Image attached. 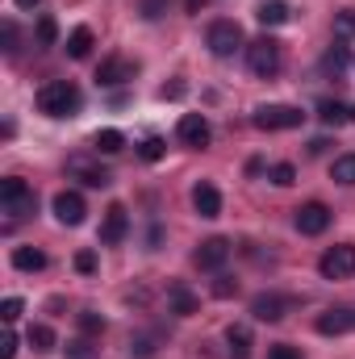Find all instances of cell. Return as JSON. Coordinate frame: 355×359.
Listing matches in <instances>:
<instances>
[{
  "label": "cell",
  "instance_id": "4316f807",
  "mask_svg": "<svg viewBox=\"0 0 355 359\" xmlns=\"http://www.w3.org/2000/svg\"><path fill=\"white\" fill-rule=\"evenodd\" d=\"M138 155H142V159H147V163H159V159H163V155H168V142H163V138H155V134H151V138H147V142H142V147H138Z\"/></svg>",
  "mask_w": 355,
  "mask_h": 359
},
{
  "label": "cell",
  "instance_id": "ab89813d",
  "mask_svg": "<svg viewBox=\"0 0 355 359\" xmlns=\"http://www.w3.org/2000/svg\"><path fill=\"white\" fill-rule=\"evenodd\" d=\"M13 355H17V334L4 330V339H0V359H13Z\"/></svg>",
  "mask_w": 355,
  "mask_h": 359
},
{
  "label": "cell",
  "instance_id": "484cf974",
  "mask_svg": "<svg viewBox=\"0 0 355 359\" xmlns=\"http://www.w3.org/2000/svg\"><path fill=\"white\" fill-rule=\"evenodd\" d=\"M322 67H326V72H335V76H339V72H343V67H347V46H343V42H335V46H330V50H326V55H322Z\"/></svg>",
  "mask_w": 355,
  "mask_h": 359
},
{
  "label": "cell",
  "instance_id": "ac0fdd59",
  "mask_svg": "<svg viewBox=\"0 0 355 359\" xmlns=\"http://www.w3.org/2000/svg\"><path fill=\"white\" fill-rule=\"evenodd\" d=\"M226 343H230V359H251V347H255V339H251V326H230L226 330Z\"/></svg>",
  "mask_w": 355,
  "mask_h": 359
},
{
  "label": "cell",
  "instance_id": "b9f144b4",
  "mask_svg": "<svg viewBox=\"0 0 355 359\" xmlns=\"http://www.w3.org/2000/svg\"><path fill=\"white\" fill-rule=\"evenodd\" d=\"M326 147H330V142H326V138H314V142H309V155H322V151H326Z\"/></svg>",
  "mask_w": 355,
  "mask_h": 359
},
{
  "label": "cell",
  "instance_id": "74e56055",
  "mask_svg": "<svg viewBox=\"0 0 355 359\" xmlns=\"http://www.w3.org/2000/svg\"><path fill=\"white\" fill-rule=\"evenodd\" d=\"M184 92H188V84H184V80H172V84H163V88H159V100H180Z\"/></svg>",
  "mask_w": 355,
  "mask_h": 359
},
{
  "label": "cell",
  "instance_id": "8fae6325",
  "mask_svg": "<svg viewBox=\"0 0 355 359\" xmlns=\"http://www.w3.org/2000/svg\"><path fill=\"white\" fill-rule=\"evenodd\" d=\"M134 76H138V63H130V59H105L100 72H96V84L100 88H117V84H130Z\"/></svg>",
  "mask_w": 355,
  "mask_h": 359
},
{
  "label": "cell",
  "instance_id": "30bf717a",
  "mask_svg": "<svg viewBox=\"0 0 355 359\" xmlns=\"http://www.w3.org/2000/svg\"><path fill=\"white\" fill-rule=\"evenodd\" d=\"M176 134H180V142L184 147H209V138H213V130H209V121L201 117V113H184L180 117V126H176Z\"/></svg>",
  "mask_w": 355,
  "mask_h": 359
},
{
  "label": "cell",
  "instance_id": "277c9868",
  "mask_svg": "<svg viewBox=\"0 0 355 359\" xmlns=\"http://www.w3.org/2000/svg\"><path fill=\"white\" fill-rule=\"evenodd\" d=\"M205 42H209V50H213L217 59H230V55L243 46V25H239V21H213L209 34H205Z\"/></svg>",
  "mask_w": 355,
  "mask_h": 359
},
{
  "label": "cell",
  "instance_id": "ba28073f",
  "mask_svg": "<svg viewBox=\"0 0 355 359\" xmlns=\"http://www.w3.org/2000/svg\"><path fill=\"white\" fill-rule=\"evenodd\" d=\"M293 226H297L305 238H318V234H326V226H330V209H326L322 201H309V205H301V209H297Z\"/></svg>",
  "mask_w": 355,
  "mask_h": 359
},
{
  "label": "cell",
  "instance_id": "44dd1931",
  "mask_svg": "<svg viewBox=\"0 0 355 359\" xmlns=\"http://www.w3.org/2000/svg\"><path fill=\"white\" fill-rule=\"evenodd\" d=\"M126 147V134L121 130H96V138H92V151L96 155H117Z\"/></svg>",
  "mask_w": 355,
  "mask_h": 359
},
{
  "label": "cell",
  "instance_id": "8992f818",
  "mask_svg": "<svg viewBox=\"0 0 355 359\" xmlns=\"http://www.w3.org/2000/svg\"><path fill=\"white\" fill-rule=\"evenodd\" d=\"M318 271H322L326 280H347V276H355V243L330 247V251L318 259Z\"/></svg>",
  "mask_w": 355,
  "mask_h": 359
},
{
  "label": "cell",
  "instance_id": "5b68a950",
  "mask_svg": "<svg viewBox=\"0 0 355 359\" xmlns=\"http://www.w3.org/2000/svg\"><path fill=\"white\" fill-rule=\"evenodd\" d=\"M251 121H255L260 130H297V126L305 121V113L293 109V104H260Z\"/></svg>",
  "mask_w": 355,
  "mask_h": 359
},
{
  "label": "cell",
  "instance_id": "f35d334b",
  "mask_svg": "<svg viewBox=\"0 0 355 359\" xmlns=\"http://www.w3.org/2000/svg\"><path fill=\"white\" fill-rule=\"evenodd\" d=\"M267 359H301V347H288V343H276V347L267 351Z\"/></svg>",
  "mask_w": 355,
  "mask_h": 359
},
{
  "label": "cell",
  "instance_id": "8d00e7d4",
  "mask_svg": "<svg viewBox=\"0 0 355 359\" xmlns=\"http://www.w3.org/2000/svg\"><path fill=\"white\" fill-rule=\"evenodd\" d=\"M76 271L80 276H92L96 271V251H76Z\"/></svg>",
  "mask_w": 355,
  "mask_h": 359
},
{
  "label": "cell",
  "instance_id": "603a6c76",
  "mask_svg": "<svg viewBox=\"0 0 355 359\" xmlns=\"http://www.w3.org/2000/svg\"><path fill=\"white\" fill-rule=\"evenodd\" d=\"M318 117H322L326 126H343V121H351V109L339 104V100H322V104H318Z\"/></svg>",
  "mask_w": 355,
  "mask_h": 359
},
{
  "label": "cell",
  "instance_id": "60d3db41",
  "mask_svg": "<svg viewBox=\"0 0 355 359\" xmlns=\"http://www.w3.org/2000/svg\"><path fill=\"white\" fill-rule=\"evenodd\" d=\"M159 8H163V0H142V17H159Z\"/></svg>",
  "mask_w": 355,
  "mask_h": 359
},
{
  "label": "cell",
  "instance_id": "d590c367",
  "mask_svg": "<svg viewBox=\"0 0 355 359\" xmlns=\"http://www.w3.org/2000/svg\"><path fill=\"white\" fill-rule=\"evenodd\" d=\"M234 292H239V280H230V276H217V280H213V297L226 301V297H234Z\"/></svg>",
  "mask_w": 355,
  "mask_h": 359
},
{
  "label": "cell",
  "instance_id": "9c48e42d",
  "mask_svg": "<svg viewBox=\"0 0 355 359\" xmlns=\"http://www.w3.org/2000/svg\"><path fill=\"white\" fill-rule=\"evenodd\" d=\"M126 234H130V213H126V205H109V209H105V222H100V243H105V247H117Z\"/></svg>",
  "mask_w": 355,
  "mask_h": 359
},
{
  "label": "cell",
  "instance_id": "ffe728a7",
  "mask_svg": "<svg viewBox=\"0 0 355 359\" xmlns=\"http://www.w3.org/2000/svg\"><path fill=\"white\" fill-rule=\"evenodd\" d=\"M13 268L17 271H42L46 268V255L38 247H13Z\"/></svg>",
  "mask_w": 355,
  "mask_h": 359
},
{
  "label": "cell",
  "instance_id": "1f68e13d",
  "mask_svg": "<svg viewBox=\"0 0 355 359\" xmlns=\"http://www.w3.org/2000/svg\"><path fill=\"white\" fill-rule=\"evenodd\" d=\"M335 34H339V38H355V8L335 13Z\"/></svg>",
  "mask_w": 355,
  "mask_h": 359
},
{
  "label": "cell",
  "instance_id": "7bdbcfd3",
  "mask_svg": "<svg viewBox=\"0 0 355 359\" xmlns=\"http://www.w3.org/2000/svg\"><path fill=\"white\" fill-rule=\"evenodd\" d=\"M42 0H17V8H38Z\"/></svg>",
  "mask_w": 355,
  "mask_h": 359
},
{
  "label": "cell",
  "instance_id": "9a60e30c",
  "mask_svg": "<svg viewBox=\"0 0 355 359\" xmlns=\"http://www.w3.org/2000/svg\"><path fill=\"white\" fill-rule=\"evenodd\" d=\"M284 313H288V301L276 297V292H260V297L251 301V318H255V322H280Z\"/></svg>",
  "mask_w": 355,
  "mask_h": 359
},
{
  "label": "cell",
  "instance_id": "4dcf8cb0",
  "mask_svg": "<svg viewBox=\"0 0 355 359\" xmlns=\"http://www.w3.org/2000/svg\"><path fill=\"white\" fill-rule=\"evenodd\" d=\"M55 38H59L55 17H38V46H55Z\"/></svg>",
  "mask_w": 355,
  "mask_h": 359
},
{
  "label": "cell",
  "instance_id": "7402d4cb",
  "mask_svg": "<svg viewBox=\"0 0 355 359\" xmlns=\"http://www.w3.org/2000/svg\"><path fill=\"white\" fill-rule=\"evenodd\" d=\"M255 17H260V25H284L288 21V4L284 0H264L255 8Z\"/></svg>",
  "mask_w": 355,
  "mask_h": 359
},
{
  "label": "cell",
  "instance_id": "52a82bcc",
  "mask_svg": "<svg viewBox=\"0 0 355 359\" xmlns=\"http://www.w3.org/2000/svg\"><path fill=\"white\" fill-rule=\"evenodd\" d=\"M230 251H234V243H230V238H205V243L196 247L192 264H196L201 271H222V268H226V259H230Z\"/></svg>",
  "mask_w": 355,
  "mask_h": 359
},
{
  "label": "cell",
  "instance_id": "e0dca14e",
  "mask_svg": "<svg viewBox=\"0 0 355 359\" xmlns=\"http://www.w3.org/2000/svg\"><path fill=\"white\" fill-rule=\"evenodd\" d=\"M192 209H196L201 217H209V222H213V217L222 213V192H217L213 184H205V180H201V184L192 188Z\"/></svg>",
  "mask_w": 355,
  "mask_h": 359
},
{
  "label": "cell",
  "instance_id": "f546056e",
  "mask_svg": "<svg viewBox=\"0 0 355 359\" xmlns=\"http://www.w3.org/2000/svg\"><path fill=\"white\" fill-rule=\"evenodd\" d=\"M130 355H134V359H155V339H151V334L130 339Z\"/></svg>",
  "mask_w": 355,
  "mask_h": 359
},
{
  "label": "cell",
  "instance_id": "3957f363",
  "mask_svg": "<svg viewBox=\"0 0 355 359\" xmlns=\"http://www.w3.org/2000/svg\"><path fill=\"white\" fill-rule=\"evenodd\" d=\"M280 63H284V55H280V42H276V38H255V42L247 46V67H251L255 76L272 80V76L280 72Z\"/></svg>",
  "mask_w": 355,
  "mask_h": 359
},
{
  "label": "cell",
  "instance_id": "d6986e66",
  "mask_svg": "<svg viewBox=\"0 0 355 359\" xmlns=\"http://www.w3.org/2000/svg\"><path fill=\"white\" fill-rule=\"evenodd\" d=\"M92 42H96V38H92L88 25H76V29L67 34V55H72V59H88V55H92Z\"/></svg>",
  "mask_w": 355,
  "mask_h": 359
},
{
  "label": "cell",
  "instance_id": "836d02e7",
  "mask_svg": "<svg viewBox=\"0 0 355 359\" xmlns=\"http://www.w3.org/2000/svg\"><path fill=\"white\" fill-rule=\"evenodd\" d=\"M21 309H25V301H21V297H4L0 318H4V322H17V318H21Z\"/></svg>",
  "mask_w": 355,
  "mask_h": 359
},
{
  "label": "cell",
  "instance_id": "6da1fadb",
  "mask_svg": "<svg viewBox=\"0 0 355 359\" xmlns=\"http://www.w3.org/2000/svg\"><path fill=\"white\" fill-rule=\"evenodd\" d=\"M38 109L46 117H76L80 113V88L72 80H46L38 88Z\"/></svg>",
  "mask_w": 355,
  "mask_h": 359
},
{
  "label": "cell",
  "instance_id": "4fadbf2b",
  "mask_svg": "<svg viewBox=\"0 0 355 359\" xmlns=\"http://www.w3.org/2000/svg\"><path fill=\"white\" fill-rule=\"evenodd\" d=\"M168 309H172L176 318H192V313L201 309V301H196V292H192L184 280H172V284H168Z\"/></svg>",
  "mask_w": 355,
  "mask_h": 359
},
{
  "label": "cell",
  "instance_id": "5bb4252c",
  "mask_svg": "<svg viewBox=\"0 0 355 359\" xmlns=\"http://www.w3.org/2000/svg\"><path fill=\"white\" fill-rule=\"evenodd\" d=\"M318 334H347V330H355V309H326V313H318Z\"/></svg>",
  "mask_w": 355,
  "mask_h": 359
},
{
  "label": "cell",
  "instance_id": "cb8c5ba5",
  "mask_svg": "<svg viewBox=\"0 0 355 359\" xmlns=\"http://www.w3.org/2000/svg\"><path fill=\"white\" fill-rule=\"evenodd\" d=\"M330 180L351 188V184H355V155H339V159L330 163Z\"/></svg>",
  "mask_w": 355,
  "mask_h": 359
},
{
  "label": "cell",
  "instance_id": "d4e9b609",
  "mask_svg": "<svg viewBox=\"0 0 355 359\" xmlns=\"http://www.w3.org/2000/svg\"><path fill=\"white\" fill-rule=\"evenodd\" d=\"M25 343H29L34 351H55V330H51V326H29Z\"/></svg>",
  "mask_w": 355,
  "mask_h": 359
},
{
  "label": "cell",
  "instance_id": "f1b7e54d",
  "mask_svg": "<svg viewBox=\"0 0 355 359\" xmlns=\"http://www.w3.org/2000/svg\"><path fill=\"white\" fill-rule=\"evenodd\" d=\"M267 180H272L276 188H288V184H297V168H293V163H276V168L267 172Z\"/></svg>",
  "mask_w": 355,
  "mask_h": 359
},
{
  "label": "cell",
  "instance_id": "83f0119b",
  "mask_svg": "<svg viewBox=\"0 0 355 359\" xmlns=\"http://www.w3.org/2000/svg\"><path fill=\"white\" fill-rule=\"evenodd\" d=\"M76 322H80V330H84V334H105V318H100L96 309H80V313H76Z\"/></svg>",
  "mask_w": 355,
  "mask_h": 359
},
{
  "label": "cell",
  "instance_id": "7a4b0ae2",
  "mask_svg": "<svg viewBox=\"0 0 355 359\" xmlns=\"http://www.w3.org/2000/svg\"><path fill=\"white\" fill-rule=\"evenodd\" d=\"M0 209L8 213V222H25L38 213V196L21 176H4L0 180Z\"/></svg>",
  "mask_w": 355,
  "mask_h": 359
},
{
  "label": "cell",
  "instance_id": "d6a6232c",
  "mask_svg": "<svg viewBox=\"0 0 355 359\" xmlns=\"http://www.w3.org/2000/svg\"><path fill=\"white\" fill-rule=\"evenodd\" d=\"M0 42H4V55H17V25L13 21H0Z\"/></svg>",
  "mask_w": 355,
  "mask_h": 359
},
{
  "label": "cell",
  "instance_id": "2e32d148",
  "mask_svg": "<svg viewBox=\"0 0 355 359\" xmlns=\"http://www.w3.org/2000/svg\"><path fill=\"white\" fill-rule=\"evenodd\" d=\"M67 172H72L76 180H84L88 188H109V184H113L109 168H100V163H88L84 155H80V159H72V163H67Z\"/></svg>",
  "mask_w": 355,
  "mask_h": 359
},
{
  "label": "cell",
  "instance_id": "ee69618b",
  "mask_svg": "<svg viewBox=\"0 0 355 359\" xmlns=\"http://www.w3.org/2000/svg\"><path fill=\"white\" fill-rule=\"evenodd\" d=\"M351 126H355V104H351Z\"/></svg>",
  "mask_w": 355,
  "mask_h": 359
},
{
  "label": "cell",
  "instance_id": "e575fe53",
  "mask_svg": "<svg viewBox=\"0 0 355 359\" xmlns=\"http://www.w3.org/2000/svg\"><path fill=\"white\" fill-rule=\"evenodd\" d=\"M96 351H92V343L88 339H72L67 343V359H92Z\"/></svg>",
  "mask_w": 355,
  "mask_h": 359
},
{
  "label": "cell",
  "instance_id": "7c38bea8",
  "mask_svg": "<svg viewBox=\"0 0 355 359\" xmlns=\"http://www.w3.org/2000/svg\"><path fill=\"white\" fill-rule=\"evenodd\" d=\"M84 213H88V205H84V196L80 192H59L55 196V217L63 222V226H84Z\"/></svg>",
  "mask_w": 355,
  "mask_h": 359
}]
</instances>
